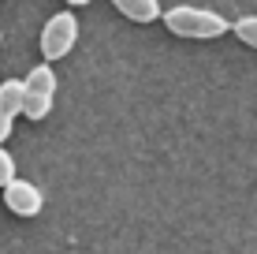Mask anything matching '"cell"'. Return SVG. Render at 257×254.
I'll return each instance as SVG.
<instances>
[{"mask_svg":"<svg viewBox=\"0 0 257 254\" xmlns=\"http://www.w3.org/2000/svg\"><path fill=\"white\" fill-rule=\"evenodd\" d=\"M49 112H52V94H26V105H23L26 120H45Z\"/></svg>","mask_w":257,"mask_h":254,"instance_id":"52a82bcc","label":"cell"},{"mask_svg":"<svg viewBox=\"0 0 257 254\" xmlns=\"http://www.w3.org/2000/svg\"><path fill=\"white\" fill-rule=\"evenodd\" d=\"M12 120H15V116L0 112V146H4V138H12Z\"/></svg>","mask_w":257,"mask_h":254,"instance_id":"30bf717a","label":"cell"},{"mask_svg":"<svg viewBox=\"0 0 257 254\" xmlns=\"http://www.w3.org/2000/svg\"><path fill=\"white\" fill-rule=\"evenodd\" d=\"M235 38L242 41V45H250V49H257V15H242V19H235Z\"/></svg>","mask_w":257,"mask_h":254,"instance_id":"ba28073f","label":"cell"},{"mask_svg":"<svg viewBox=\"0 0 257 254\" xmlns=\"http://www.w3.org/2000/svg\"><path fill=\"white\" fill-rule=\"evenodd\" d=\"M78 41V19L71 12H56L52 19L45 23V30H41V56L49 60H64L71 49H75Z\"/></svg>","mask_w":257,"mask_h":254,"instance_id":"7a4b0ae2","label":"cell"},{"mask_svg":"<svg viewBox=\"0 0 257 254\" xmlns=\"http://www.w3.org/2000/svg\"><path fill=\"white\" fill-rule=\"evenodd\" d=\"M0 41H4V30H0Z\"/></svg>","mask_w":257,"mask_h":254,"instance_id":"7c38bea8","label":"cell"},{"mask_svg":"<svg viewBox=\"0 0 257 254\" xmlns=\"http://www.w3.org/2000/svg\"><path fill=\"white\" fill-rule=\"evenodd\" d=\"M4 206H8V213H15V217H38L41 209H45V195H41L38 183L15 176L4 187Z\"/></svg>","mask_w":257,"mask_h":254,"instance_id":"3957f363","label":"cell"},{"mask_svg":"<svg viewBox=\"0 0 257 254\" xmlns=\"http://www.w3.org/2000/svg\"><path fill=\"white\" fill-rule=\"evenodd\" d=\"M112 8L119 15H127V19H135V23H157L164 15L161 0H112Z\"/></svg>","mask_w":257,"mask_h":254,"instance_id":"277c9868","label":"cell"},{"mask_svg":"<svg viewBox=\"0 0 257 254\" xmlns=\"http://www.w3.org/2000/svg\"><path fill=\"white\" fill-rule=\"evenodd\" d=\"M161 19L175 38H194V41H212V38L231 30V23L220 12H212V8H194V4H175V8H168Z\"/></svg>","mask_w":257,"mask_h":254,"instance_id":"6da1fadb","label":"cell"},{"mask_svg":"<svg viewBox=\"0 0 257 254\" xmlns=\"http://www.w3.org/2000/svg\"><path fill=\"white\" fill-rule=\"evenodd\" d=\"M26 90H30V94H56V71L49 67V60L38 64V67H30V75H26Z\"/></svg>","mask_w":257,"mask_h":254,"instance_id":"8992f818","label":"cell"},{"mask_svg":"<svg viewBox=\"0 0 257 254\" xmlns=\"http://www.w3.org/2000/svg\"><path fill=\"white\" fill-rule=\"evenodd\" d=\"M26 78H8V82H0V112H8V116H15V112H23L26 105Z\"/></svg>","mask_w":257,"mask_h":254,"instance_id":"5b68a950","label":"cell"},{"mask_svg":"<svg viewBox=\"0 0 257 254\" xmlns=\"http://www.w3.org/2000/svg\"><path fill=\"white\" fill-rule=\"evenodd\" d=\"M67 4H71V8H86L90 0H67Z\"/></svg>","mask_w":257,"mask_h":254,"instance_id":"8fae6325","label":"cell"},{"mask_svg":"<svg viewBox=\"0 0 257 254\" xmlns=\"http://www.w3.org/2000/svg\"><path fill=\"white\" fill-rule=\"evenodd\" d=\"M12 180H15V157H12V150L0 146V191H4Z\"/></svg>","mask_w":257,"mask_h":254,"instance_id":"9c48e42d","label":"cell"}]
</instances>
